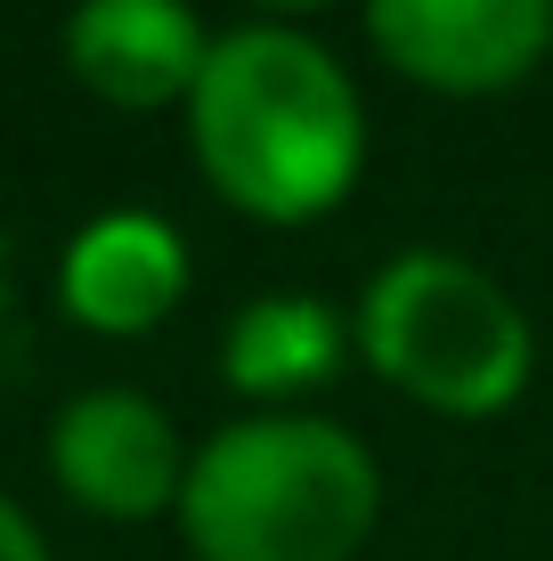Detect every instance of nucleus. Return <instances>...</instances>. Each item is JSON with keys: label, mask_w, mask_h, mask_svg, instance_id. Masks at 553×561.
Listing matches in <instances>:
<instances>
[{"label": "nucleus", "mask_w": 553, "mask_h": 561, "mask_svg": "<svg viewBox=\"0 0 553 561\" xmlns=\"http://www.w3.org/2000/svg\"><path fill=\"white\" fill-rule=\"evenodd\" d=\"M187 147L220 204L244 220L301 228L358 187L367 171V106L342 57L285 16L212 33L196 90H187Z\"/></svg>", "instance_id": "1"}, {"label": "nucleus", "mask_w": 553, "mask_h": 561, "mask_svg": "<svg viewBox=\"0 0 553 561\" xmlns=\"http://www.w3.org/2000/svg\"><path fill=\"white\" fill-rule=\"evenodd\" d=\"M383 520V463L334 415L261 408L187 456L180 537L196 561H358Z\"/></svg>", "instance_id": "2"}, {"label": "nucleus", "mask_w": 553, "mask_h": 561, "mask_svg": "<svg viewBox=\"0 0 553 561\" xmlns=\"http://www.w3.org/2000/svg\"><path fill=\"white\" fill-rule=\"evenodd\" d=\"M350 342L399 399L488 423L529 391V318L521 301L464 253H399L367 277L350 309Z\"/></svg>", "instance_id": "3"}, {"label": "nucleus", "mask_w": 553, "mask_h": 561, "mask_svg": "<svg viewBox=\"0 0 553 561\" xmlns=\"http://www.w3.org/2000/svg\"><path fill=\"white\" fill-rule=\"evenodd\" d=\"M367 42L440 99L521 90L553 49V0H367Z\"/></svg>", "instance_id": "4"}, {"label": "nucleus", "mask_w": 553, "mask_h": 561, "mask_svg": "<svg viewBox=\"0 0 553 561\" xmlns=\"http://www.w3.org/2000/svg\"><path fill=\"white\" fill-rule=\"evenodd\" d=\"M187 456L180 423L163 399L130 391V382H99V391H73L49 423V472L57 489L99 520H155L180 513L187 489Z\"/></svg>", "instance_id": "5"}, {"label": "nucleus", "mask_w": 553, "mask_h": 561, "mask_svg": "<svg viewBox=\"0 0 553 561\" xmlns=\"http://www.w3.org/2000/svg\"><path fill=\"white\" fill-rule=\"evenodd\" d=\"M187 285H196V253L147 204L90 211L66 237V253H57V309L73 325H90V334H114V342L163 325L187 301Z\"/></svg>", "instance_id": "6"}, {"label": "nucleus", "mask_w": 553, "mask_h": 561, "mask_svg": "<svg viewBox=\"0 0 553 561\" xmlns=\"http://www.w3.org/2000/svg\"><path fill=\"white\" fill-rule=\"evenodd\" d=\"M66 73L90 99L147 114V106H187L212 33L187 0H73L66 9Z\"/></svg>", "instance_id": "7"}, {"label": "nucleus", "mask_w": 553, "mask_h": 561, "mask_svg": "<svg viewBox=\"0 0 553 561\" xmlns=\"http://www.w3.org/2000/svg\"><path fill=\"white\" fill-rule=\"evenodd\" d=\"M350 358V318L318 294H253L220 334V375L237 399H301Z\"/></svg>", "instance_id": "8"}, {"label": "nucleus", "mask_w": 553, "mask_h": 561, "mask_svg": "<svg viewBox=\"0 0 553 561\" xmlns=\"http://www.w3.org/2000/svg\"><path fill=\"white\" fill-rule=\"evenodd\" d=\"M0 561H49V537L33 529V513L0 489Z\"/></svg>", "instance_id": "9"}, {"label": "nucleus", "mask_w": 553, "mask_h": 561, "mask_svg": "<svg viewBox=\"0 0 553 561\" xmlns=\"http://www.w3.org/2000/svg\"><path fill=\"white\" fill-rule=\"evenodd\" d=\"M261 9H277V16H301V9H326V0H261Z\"/></svg>", "instance_id": "10"}]
</instances>
